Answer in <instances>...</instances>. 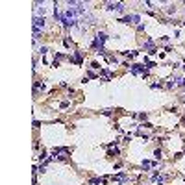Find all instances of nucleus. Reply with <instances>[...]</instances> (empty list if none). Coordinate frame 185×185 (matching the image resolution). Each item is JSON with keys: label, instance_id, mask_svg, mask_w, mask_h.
<instances>
[{"label": "nucleus", "instance_id": "1", "mask_svg": "<svg viewBox=\"0 0 185 185\" xmlns=\"http://www.w3.org/2000/svg\"><path fill=\"white\" fill-rule=\"evenodd\" d=\"M130 70L133 74H143V76H148V69L144 67V65H130Z\"/></svg>", "mask_w": 185, "mask_h": 185}, {"label": "nucleus", "instance_id": "2", "mask_svg": "<svg viewBox=\"0 0 185 185\" xmlns=\"http://www.w3.org/2000/svg\"><path fill=\"white\" fill-rule=\"evenodd\" d=\"M69 61H70V63H82V61H83V54H82V52H76V54L74 56H69Z\"/></svg>", "mask_w": 185, "mask_h": 185}, {"label": "nucleus", "instance_id": "3", "mask_svg": "<svg viewBox=\"0 0 185 185\" xmlns=\"http://www.w3.org/2000/svg\"><path fill=\"white\" fill-rule=\"evenodd\" d=\"M120 22L124 24H133V22H139V15H128L124 19H120Z\"/></svg>", "mask_w": 185, "mask_h": 185}, {"label": "nucleus", "instance_id": "4", "mask_svg": "<svg viewBox=\"0 0 185 185\" xmlns=\"http://www.w3.org/2000/svg\"><path fill=\"white\" fill-rule=\"evenodd\" d=\"M144 50H148V54H150V56H154V54H155V45H154V41H152V39H148V41L144 43Z\"/></svg>", "mask_w": 185, "mask_h": 185}, {"label": "nucleus", "instance_id": "5", "mask_svg": "<svg viewBox=\"0 0 185 185\" xmlns=\"http://www.w3.org/2000/svg\"><path fill=\"white\" fill-rule=\"evenodd\" d=\"M43 26H45V19H43V17H34V28H37V30H39V28H43Z\"/></svg>", "mask_w": 185, "mask_h": 185}, {"label": "nucleus", "instance_id": "6", "mask_svg": "<svg viewBox=\"0 0 185 185\" xmlns=\"http://www.w3.org/2000/svg\"><path fill=\"white\" fill-rule=\"evenodd\" d=\"M111 179H113V181H118V183H124L128 179V176H126V172H120V174H117V176H113Z\"/></svg>", "mask_w": 185, "mask_h": 185}, {"label": "nucleus", "instance_id": "7", "mask_svg": "<svg viewBox=\"0 0 185 185\" xmlns=\"http://www.w3.org/2000/svg\"><path fill=\"white\" fill-rule=\"evenodd\" d=\"M107 178H93L91 179V185H100V183H104Z\"/></svg>", "mask_w": 185, "mask_h": 185}, {"label": "nucleus", "instance_id": "8", "mask_svg": "<svg viewBox=\"0 0 185 185\" xmlns=\"http://www.w3.org/2000/svg\"><path fill=\"white\" fill-rule=\"evenodd\" d=\"M155 163H152V161H143V168H152Z\"/></svg>", "mask_w": 185, "mask_h": 185}, {"label": "nucleus", "instance_id": "9", "mask_svg": "<svg viewBox=\"0 0 185 185\" xmlns=\"http://www.w3.org/2000/svg\"><path fill=\"white\" fill-rule=\"evenodd\" d=\"M137 117H139L141 120H146V117H148V115H146V113H139V115H137Z\"/></svg>", "mask_w": 185, "mask_h": 185}, {"label": "nucleus", "instance_id": "10", "mask_svg": "<svg viewBox=\"0 0 185 185\" xmlns=\"http://www.w3.org/2000/svg\"><path fill=\"white\" fill-rule=\"evenodd\" d=\"M154 155H155V159H161V150H155Z\"/></svg>", "mask_w": 185, "mask_h": 185}, {"label": "nucleus", "instance_id": "11", "mask_svg": "<svg viewBox=\"0 0 185 185\" xmlns=\"http://www.w3.org/2000/svg\"><path fill=\"white\" fill-rule=\"evenodd\" d=\"M87 76H89V78H96V74H94L93 70H89V72H87Z\"/></svg>", "mask_w": 185, "mask_h": 185}, {"label": "nucleus", "instance_id": "12", "mask_svg": "<svg viewBox=\"0 0 185 185\" xmlns=\"http://www.w3.org/2000/svg\"><path fill=\"white\" fill-rule=\"evenodd\" d=\"M183 89H185V82H183Z\"/></svg>", "mask_w": 185, "mask_h": 185}, {"label": "nucleus", "instance_id": "13", "mask_svg": "<svg viewBox=\"0 0 185 185\" xmlns=\"http://www.w3.org/2000/svg\"><path fill=\"white\" fill-rule=\"evenodd\" d=\"M183 69H185V65H183Z\"/></svg>", "mask_w": 185, "mask_h": 185}]
</instances>
